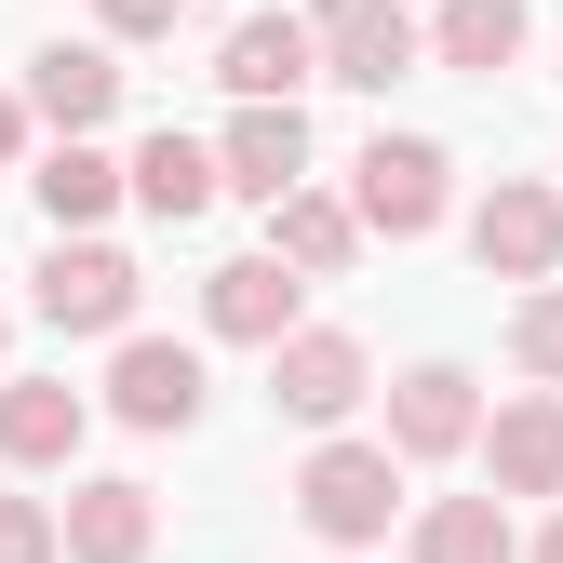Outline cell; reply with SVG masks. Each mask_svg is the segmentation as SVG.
Returning a JSON list of instances; mask_svg holds the SVG:
<instances>
[{
	"label": "cell",
	"instance_id": "23",
	"mask_svg": "<svg viewBox=\"0 0 563 563\" xmlns=\"http://www.w3.org/2000/svg\"><path fill=\"white\" fill-rule=\"evenodd\" d=\"M95 14H108V41H175L188 0H95Z\"/></svg>",
	"mask_w": 563,
	"mask_h": 563
},
{
	"label": "cell",
	"instance_id": "19",
	"mask_svg": "<svg viewBox=\"0 0 563 563\" xmlns=\"http://www.w3.org/2000/svg\"><path fill=\"white\" fill-rule=\"evenodd\" d=\"M523 54V0H430V67H470V81H497Z\"/></svg>",
	"mask_w": 563,
	"mask_h": 563
},
{
	"label": "cell",
	"instance_id": "24",
	"mask_svg": "<svg viewBox=\"0 0 563 563\" xmlns=\"http://www.w3.org/2000/svg\"><path fill=\"white\" fill-rule=\"evenodd\" d=\"M27 148V95H0V162H14Z\"/></svg>",
	"mask_w": 563,
	"mask_h": 563
},
{
	"label": "cell",
	"instance_id": "11",
	"mask_svg": "<svg viewBox=\"0 0 563 563\" xmlns=\"http://www.w3.org/2000/svg\"><path fill=\"white\" fill-rule=\"evenodd\" d=\"M81 430H95V402L67 376H0V456H14V470H67Z\"/></svg>",
	"mask_w": 563,
	"mask_h": 563
},
{
	"label": "cell",
	"instance_id": "4",
	"mask_svg": "<svg viewBox=\"0 0 563 563\" xmlns=\"http://www.w3.org/2000/svg\"><path fill=\"white\" fill-rule=\"evenodd\" d=\"M470 255L497 268V282H550V268H563V188L497 175V188L470 201Z\"/></svg>",
	"mask_w": 563,
	"mask_h": 563
},
{
	"label": "cell",
	"instance_id": "1",
	"mask_svg": "<svg viewBox=\"0 0 563 563\" xmlns=\"http://www.w3.org/2000/svg\"><path fill=\"white\" fill-rule=\"evenodd\" d=\"M296 510H309V537H335V550H376L389 510H402V443H322V456L296 470Z\"/></svg>",
	"mask_w": 563,
	"mask_h": 563
},
{
	"label": "cell",
	"instance_id": "26",
	"mask_svg": "<svg viewBox=\"0 0 563 563\" xmlns=\"http://www.w3.org/2000/svg\"><path fill=\"white\" fill-rule=\"evenodd\" d=\"M0 349H14V309H0Z\"/></svg>",
	"mask_w": 563,
	"mask_h": 563
},
{
	"label": "cell",
	"instance_id": "16",
	"mask_svg": "<svg viewBox=\"0 0 563 563\" xmlns=\"http://www.w3.org/2000/svg\"><path fill=\"white\" fill-rule=\"evenodd\" d=\"M268 255H296L309 282H335L349 255H363V201H335V188H282V201H268Z\"/></svg>",
	"mask_w": 563,
	"mask_h": 563
},
{
	"label": "cell",
	"instance_id": "20",
	"mask_svg": "<svg viewBox=\"0 0 563 563\" xmlns=\"http://www.w3.org/2000/svg\"><path fill=\"white\" fill-rule=\"evenodd\" d=\"M27 188H41V216H54V229H95V216H108V201L134 188V162H108V148H95V134H67V148H54V162H41Z\"/></svg>",
	"mask_w": 563,
	"mask_h": 563
},
{
	"label": "cell",
	"instance_id": "2",
	"mask_svg": "<svg viewBox=\"0 0 563 563\" xmlns=\"http://www.w3.org/2000/svg\"><path fill=\"white\" fill-rule=\"evenodd\" d=\"M349 201H363V229L416 242V229H443V201H456V162L430 148V134H376V148L349 162Z\"/></svg>",
	"mask_w": 563,
	"mask_h": 563
},
{
	"label": "cell",
	"instance_id": "3",
	"mask_svg": "<svg viewBox=\"0 0 563 563\" xmlns=\"http://www.w3.org/2000/svg\"><path fill=\"white\" fill-rule=\"evenodd\" d=\"M134 296H148V282H134L121 242H81V229H67L41 255V322L54 335H134Z\"/></svg>",
	"mask_w": 563,
	"mask_h": 563
},
{
	"label": "cell",
	"instance_id": "5",
	"mask_svg": "<svg viewBox=\"0 0 563 563\" xmlns=\"http://www.w3.org/2000/svg\"><path fill=\"white\" fill-rule=\"evenodd\" d=\"M363 389H376V376H363V335H335V322H296V335L268 349V402L296 416V430H335Z\"/></svg>",
	"mask_w": 563,
	"mask_h": 563
},
{
	"label": "cell",
	"instance_id": "14",
	"mask_svg": "<svg viewBox=\"0 0 563 563\" xmlns=\"http://www.w3.org/2000/svg\"><path fill=\"white\" fill-rule=\"evenodd\" d=\"M27 108H41L54 134H95V121L121 108V67H108V41H41V54H27Z\"/></svg>",
	"mask_w": 563,
	"mask_h": 563
},
{
	"label": "cell",
	"instance_id": "13",
	"mask_svg": "<svg viewBox=\"0 0 563 563\" xmlns=\"http://www.w3.org/2000/svg\"><path fill=\"white\" fill-rule=\"evenodd\" d=\"M216 81L229 95H296V81H322V27L309 14H242L229 54H216Z\"/></svg>",
	"mask_w": 563,
	"mask_h": 563
},
{
	"label": "cell",
	"instance_id": "21",
	"mask_svg": "<svg viewBox=\"0 0 563 563\" xmlns=\"http://www.w3.org/2000/svg\"><path fill=\"white\" fill-rule=\"evenodd\" d=\"M510 363L537 389H563V282H523V309H510Z\"/></svg>",
	"mask_w": 563,
	"mask_h": 563
},
{
	"label": "cell",
	"instance_id": "6",
	"mask_svg": "<svg viewBox=\"0 0 563 563\" xmlns=\"http://www.w3.org/2000/svg\"><path fill=\"white\" fill-rule=\"evenodd\" d=\"M322 81H349V95H389L416 54H430V27L402 14V0H322Z\"/></svg>",
	"mask_w": 563,
	"mask_h": 563
},
{
	"label": "cell",
	"instance_id": "8",
	"mask_svg": "<svg viewBox=\"0 0 563 563\" xmlns=\"http://www.w3.org/2000/svg\"><path fill=\"white\" fill-rule=\"evenodd\" d=\"M389 443H402V470H416V456H470V443H483L470 363H402V376H389Z\"/></svg>",
	"mask_w": 563,
	"mask_h": 563
},
{
	"label": "cell",
	"instance_id": "17",
	"mask_svg": "<svg viewBox=\"0 0 563 563\" xmlns=\"http://www.w3.org/2000/svg\"><path fill=\"white\" fill-rule=\"evenodd\" d=\"M162 510H148V483H81L67 497V563H148Z\"/></svg>",
	"mask_w": 563,
	"mask_h": 563
},
{
	"label": "cell",
	"instance_id": "10",
	"mask_svg": "<svg viewBox=\"0 0 563 563\" xmlns=\"http://www.w3.org/2000/svg\"><path fill=\"white\" fill-rule=\"evenodd\" d=\"M483 483L497 497H563V389H523L483 416Z\"/></svg>",
	"mask_w": 563,
	"mask_h": 563
},
{
	"label": "cell",
	"instance_id": "22",
	"mask_svg": "<svg viewBox=\"0 0 563 563\" xmlns=\"http://www.w3.org/2000/svg\"><path fill=\"white\" fill-rule=\"evenodd\" d=\"M0 563H67V510H41V497H0Z\"/></svg>",
	"mask_w": 563,
	"mask_h": 563
},
{
	"label": "cell",
	"instance_id": "7",
	"mask_svg": "<svg viewBox=\"0 0 563 563\" xmlns=\"http://www.w3.org/2000/svg\"><path fill=\"white\" fill-rule=\"evenodd\" d=\"M108 416L121 430H201V349H175V335H121V363H108Z\"/></svg>",
	"mask_w": 563,
	"mask_h": 563
},
{
	"label": "cell",
	"instance_id": "25",
	"mask_svg": "<svg viewBox=\"0 0 563 563\" xmlns=\"http://www.w3.org/2000/svg\"><path fill=\"white\" fill-rule=\"evenodd\" d=\"M523 563H563V510H550V523H537V537H523Z\"/></svg>",
	"mask_w": 563,
	"mask_h": 563
},
{
	"label": "cell",
	"instance_id": "9",
	"mask_svg": "<svg viewBox=\"0 0 563 563\" xmlns=\"http://www.w3.org/2000/svg\"><path fill=\"white\" fill-rule=\"evenodd\" d=\"M296 296H309L296 255H229L216 282H201V322H216L229 349H282V335H296Z\"/></svg>",
	"mask_w": 563,
	"mask_h": 563
},
{
	"label": "cell",
	"instance_id": "18",
	"mask_svg": "<svg viewBox=\"0 0 563 563\" xmlns=\"http://www.w3.org/2000/svg\"><path fill=\"white\" fill-rule=\"evenodd\" d=\"M416 563H523L510 497H497V483H483V497H430V510H416Z\"/></svg>",
	"mask_w": 563,
	"mask_h": 563
},
{
	"label": "cell",
	"instance_id": "12",
	"mask_svg": "<svg viewBox=\"0 0 563 563\" xmlns=\"http://www.w3.org/2000/svg\"><path fill=\"white\" fill-rule=\"evenodd\" d=\"M229 188H255V201H282V188H309V121H296V95H242V121H229Z\"/></svg>",
	"mask_w": 563,
	"mask_h": 563
},
{
	"label": "cell",
	"instance_id": "15",
	"mask_svg": "<svg viewBox=\"0 0 563 563\" xmlns=\"http://www.w3.org/2000/svg\"><path fill=\"white\" fill-rule=\"evenodd\" d=\"M216 188H229V162L216 148H201V134H148V148H134V201H148V216L162 229H188V216H216Z\"/></svg>",
	"mask_w": 563,
	"mask_h": 563
}]
</instances>
